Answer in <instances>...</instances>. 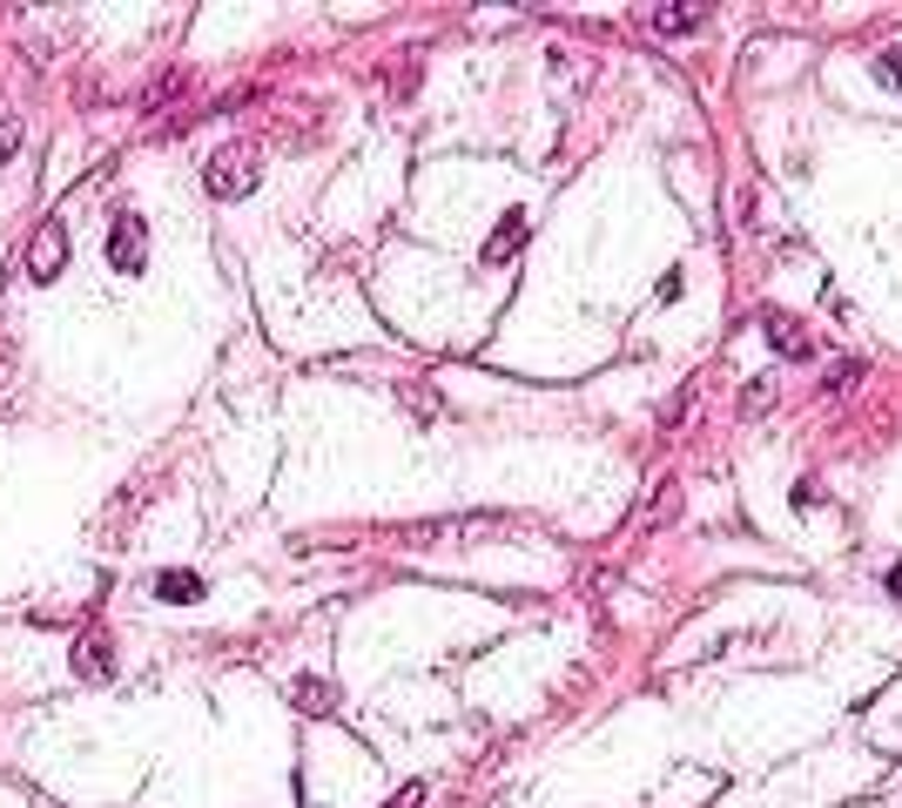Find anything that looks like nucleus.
Here are the masks:
<instances>
[{
	"mask_svg": "<svg viewBox=\"0 0 902 808\" xmlns=\"http://www.w3.org/2000/svg\"><path fill=\"white\" fill-rule=\"evenodd\" d=\"M256 182H263V148L256 142H223L209 156V169H203V189L216 203H243Z\"/></svg>",
	"mask_w": 902,
	"mask_h": 808,
	"instance_id": "nucleus-1",
	"label": "nucleus"
},
{
	"mask_svg": "<svg viewBox=\"0 0 902 808\" xmlns=\"http://www.w3.org/2000/svg\"><path fill=\"white\" fill-rule=\"evenodd\" d=\"M108 263L122 269V277H135V269L148 263V222L135 216V209H122L108 222Z\"/></svg>",
	"mask_w": 902,
	"mask_h": 808,
	"instance_id": "nucleus-2",
	"label": "nucleus"
},
{
	"mask_svg": "<svg viewBox=\"0 0 902 808\" xmlns=\"http://www.w3.org/2000/svg\"><path fill=\"white\" fill-rule=\"evenodd\" d=\"M61 269H68V229H61V222H41V229H34V243H27V277H34V284H55Z\"/></svg>",
	"mask_w": 902,
	"mask_h": 808,
	"instance_id": "nucleus-3",
	"label": "nucleus"
},
{
	"mask_svg": "<svg viewBox=\"0 0 902 808\" xmlns=\"http://www.w3.org/2000/svg\"><path fill=\"white\" fill-rule=\"evenodd\" d=\"M74 674H82V680H108V674H115V640H108V627H82V640H74Z\"/></svg>",
	"mask_w": 902,
	"mask_h": 808,
	"instance_id": "nucleus-4",
	"label": "nucleus"
},
{
	"mask_svg": "<svg viewBox=\"0 0 902 808\" xmlns=\"http://www.w3.org/2000/svg\"><path fill=\"white\" fill-rule=\"evenodd\" d=\"M761 330H768V343H781V358H808V351H815L808 330H802L789 311H768V317H761Z\"/></svg>",
	"mask_w": 902,
	"mask_h": 808,
	"instance_id": "nucleus-5",
	"label": "nucleus"
},
{
	"mask_svg": "<svg viewBox=\"0 0 902 808\" xmlns=\"http://www.w3.org/2000/svg\"><path fill=\"white\" fill-rule=\"evenodd\" d=\"M290 701H297L303 714H337V687L317 680V674H303V680H290Z\"/></svg>",
	"mask_w": 902,
	"mask_h": 808,
	"instance_id": "nucleus-6",
	"label": "nucleus"
},
{
	"mask_svg": "<svg viewBox=\"0 0 902 808\" xmlns=\"http://www.w3.org/2000/svg\"><path fill=\"white\" fill-rule=\"evenodd\" d=\"M519 243H526V216L513 209V216H498L492 243H485V263H505V256H519Z\"/></svg>",
	"mask_w": 902,
	"mask_h": 808,
	"instance_id": "nucleus-7",
	"label": "nucleus"
},
{
	"mask_svg": "<svg viewBox=\"0 0 902 808\" xmlns=\"http://www.w3.org/2000/svg\"><path fill=\"white\" fill-rule=\"evenodd\" d=\"M647 21H653V34H694V27H708V8H653Z\"/></svg>",
	"mask_w": 902,
	"mask_h": 808,
	"instance_id": "nucleus-8",
	"label": "nucleus"
},
{
	"mask_svg": "<svg viewBox=\"0 0 902 808\" xmlns=\"http://www.w3.org/2000/svg\"><path fill=\"white\" fill-rule=\"evenodd\" d=\"M155 600L189 606V600H203V580H195V572H163V580H155Z\"/></svg>",
	"mask_w": 902,
	"mask_h": 808,
	"instance_id": "nucleus-9",
	"label": "nucleus"
},
{
	"mask_svg": "<svg viewBox=\"0 0 902 808\" xmlns=\"http://www.w3.org/2000/svg\"><path fill=\"white\" fill-rule=\"evenodd\" d=\"M855 384H862V364H842L835 377H821V398H829V405H842V398L855 391Z\"/></svg>",
	"mask_w": 902,
	"mask_h": 808,
	"instance_id": "nucleus-10",
	"label": "nucleus"
},
{
	"mask_svg": "<svg viewBox=\"0 0 902 808\" xmlns=\"http://www.w3.org/2000/svg\"><path fill=\"white\" fill-rule=\"evenodd\" d=\"M768 398H774V384H768V377H755L748 391H741V418H761V411H768Z\"/></svg>",
	"mask_w": 902,
	"mask_h": 808,
	"instance_id": "nucleus-11",
	"label": "nucleus"
},
{
	"mask_svg": "<svg viewBox=\"0 0 902 808\" xmlns=\"http://www.w3.org/2000/svg\"><path fill=\"white\" fill-rule=\"evenodd\" d=\"M687 405H694V384H681V398L666 405V418H660V425H666V432H681V425H687Z\"/></svg>",
	"mask_w": 902,
	"mask_h": 808,
	"instance_id": "nucleus-12",
	"label": "nucleus"
},
{
	"mask_svg": "<svg viewBox=\"0 0 902 808\" xmlns=\"http://www.w3.org/2000/svg\"><path fill=\"white\" fill-rule=\"evenodd\" d=\"M189 82H182V74H163V88H148V108H163V101H176Z\"/></svg>",
	"mask_w": 902,
	"mask_h": 808,
	"instance_id": "nucleus-13",
	"label": "nucleus"
},
{
	"mask_svg": "<svg viewBox=\"0 0 902 808\" xmlns=\"http://www.w3.org/2000/svg\"><path fill=\"white\" fill-rule=\"evenodd\" d=\"M14 148H21V122H14V114H0V162H8Z\"/></svg>",
	"mask_w": 902,
	"mask_h": 808,
	"instance_id": "nucleus-14",
	"label": "nucleus"
},
{
	"mask_svg": "<svg viewBox=\"0 0 902 808\" xmlns=\"http://www.w3.org/2000/svg\"><path fill=\"white\" fill-rule=\"evenodd\" d=\"M876 74H889V82H895V88H902V48H889V55H882V61H876Z\"/></svg>",
	"mask_w": 902,
	"mask_h": 808,
	"instance_id": "nucleus-15",
	"label": "nucleus"
}]
</instances>
